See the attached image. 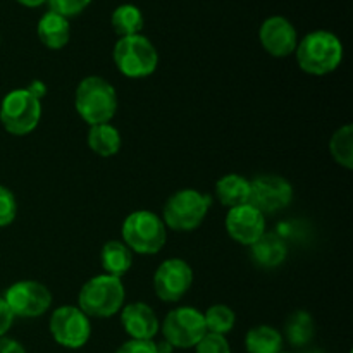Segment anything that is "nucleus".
<instances>
[{
  "label": "nucleus",
  "instance_id": "nucleus-20",
  "mask_svg": "<svg viewBox=\"0 0 353 353\" xmlns=\"http://www.w3.org/2000/svg\"><path fill=\"white\" fill-rule=\"evenodd\" d=\"M86 143L93 154L100 155V157H112L121 150L123 140H121L119 130L110 123H105L90 126Z\"/></svg>",
  "mask_w": 353,
  "mask_h": 353
},
{
  "label": "nucleus",
  "instance_id": "nucleus-3",
  "mask_svg": "<svg viewBox=\"0 0 353 353\" xmlns=\"http://www.w3.org/2000/svg\"><path fill=\"white\" fill-rule=\"evenodd\" d=\"M126 290L121 278L109 274H99L88 279L79 290L78 307L88 317L107 319L124 307Z\"/></svg>",
  "mask_w": 353,
  "mask_h": 353
},
{
  "label": "nucleus",
  "instance_id": "nucleus-31",
  "mask_svg": "<svg viewBox=\"0 0 353 353\" xmlns=\"http://www.w3.org/2000/svg\"><path fill=\"white\" fill-rule=\"evenodd\" d=\"M0 353H26L23 345L12 338L0 336Z\"/></svg>",
  "mask_w": 353,
  "mask_h": 353
},
{
  "label": "nucleus",
  "instance_id": "nucleus-16",
  "mask_svg": "<svg viewBox=\"0 0 353 353\" xmlns=\"http://www.w3.org/2000/svg\"><path fill=\"white\" fill-rule=\"evenodd\" d=\"M286 241L276 233H264L254 245H250V259L262 269H276L286 261Z\"/></svg>",
  "mask_w": 353,
  "mask_h": 353
},
{
  "label": "nucleus",
  "instance_id": "nucleus-1",
  "mask_svg": "<svg viewBox=\"0 0 353 353\" xmlns=\"http://www.w3.org/2000/svg\"><path fill=\"white\" fill-rule=\"evenodd\" d=\"M295 55L303 72L324 76L340 68L343 61V43L331 31L317 30L299 41Z\"/></svg>",
  "mask_w": 353,
  "mask_h": 353
},
{
  "label": "nucleus",
  "instance_id": "nucleus-21",
  "mask_svg": "<svg viewBox=\"0 0 353 353\" xmlns=\"http://www.w3.org/2000/svg\"><path fill=\"white\" fill-rule=\"evenodd\" d=\"M245 348L248 353H281L283 334L276 327L261 324L248 330L245 336Z\"/></svg>",
  "mask_w": 353,
  "mask_h": 353
},
{
  "label": "nucleus",
  "instance_id": "nucleus-27",
  "mask_svg": "<svg viewBox=\"0 0 353 353\" xmlns=\"http://www.w3.org/2000/svg\"><path fill=\"white\" fill-rule=\"evenodd\" d=\"M195 353H231V347L226 336L207 333L199 343L195 345Z\"/></svg>",
  "mask_w": 353,
  "mask_h": 353
},
{
  "label": "nucleus",
  "instance_id": "nucleus-10",
  "mask_svg": "<svg viewBox=\"0 0 353 353\" xmlns=\"http://www.w3.org/2000/svg\"><path fill=\"white\" fill-rule=\"evenodd\" d=\"M3 300L9 305L14 317H23V319H34L40 317L50 309L52 293L50 290L40 281H17L7 288Z\"/></svg>",
  "mask_w": 353,
  "mask_h": 353
},
{
  "label": "nucleus",
  "instance_id": "nucleus-29",
  "mask_svg": "<svg viewBox=\"0 0 353 353\" xmlns=\"http://www.w3.org/2000/svg\"><path fill=\"white\" fill-rule=\"evenodd\" d=\"M116 353H159L154 340H130L121 345Z\"/></svg>",
  "mask_w": 353,
  "mask_h": 353
},
{
  "label": "nucleus",
  "instance_id": "nucleus-32",
  "mask_svg": "<svg viewBox=\"0 0 353 353\" xmlns=\"http://www.w3.org/2000/svg\"><path fill=\"white\" fill-rule=\"evenodd\" d=\"M26 90L31 93V95L37 97L38 100H41L45 97V93H47V85H45L43 81H40V79H33L31 85L26 86Z\"/></svg>",
  "mask_w": 353,
  "mask_h": 353
},
{
  "label": "nucleus",
  "instance_id": "nucleus-5",
  "mask_svg": "<svg viewBox=\"0 0 353 353\" xmlns=\"http://www.w3.org/2000/svg\"><path fill=\"white\" fill-rule=\"evenodd\" d=\"M212 199L195 188H185L172 193L164 203L162 221L165 228L186 233L193 231L205 221Z\"/></svg>",
  "mask_w": 353,
  "mask_h": 353
},
{
  "label": "nucleus",
  "instance_id": "nucleus-11",
  "mask_svg": "<svg viewBox=\"0 0 353 353\" xmlns=\"http://www.w3.org/2000/svg\"><path fill=\"white\" fill-rule=\"evenodd\" d=\"M293 200V186L278 174H261L250 181L248 203L262 214H278L290 207Z\"/></svg>",
  "mask_w": 353,
  "mask_h": 353
},
{
  "label": "nucleus",
  "instance_id": "nucleus-19",
  "mask_svg": "<svg viewBox=\"0 0 353 353\" xmlns=\"http://www.w3.org/2000/svg\"><path fill=\"white\" fill-rule=\"evenodd\" d=\"M100 264L105 274L123 278L133 268V252L123 241L110 240L100 250Z\"/></svg>",
  "mask_w": 353,
  "mask_h": 353
},
{
  "label": "nucleus",
  "instance_id": "nucleus-25",
  "mask_svg": "<svg viewBox=\"0 0 353 353\" xmlns=\"http://www.w3.org/2000/svg\"><path fill=\"white\" fill-rule=\"evenodd\" d=\"M203 321H205L207 333L226 336L228 333L233 331L234 324H236V316H234V310L228 305L216 303L203 312Z\"/></svg>",
  "mask_w": 353,
  "mask_h": 353
},
{
  "label": "nucleus",
  "instance_id": "nucleus-15",
  "mask_svg": "<svg viewBox=\"0 0 353 353\" xmlns=\"http://www.w3.org/2000/svg\"><path fill=\"white\" fill-rule=\"evenodd\" d=\"M121 326L131 340H154L161 330L155 310L143 302L128 303L121 309Z\"/></svg>",
  "mask_w": 353,
  "mask_h": 353
},
{
  "label": "nucleus",
  "instance_id": "nucleus-7",
  "mask_svg": "<svg viewBox=\"0 0 353 353\" xmlns=\"http://www.w3.org/2000/svg\"><path fill=\"white\" fill-rule=\"evenodd\" d=\"M41 119V100L26 88H16L7 93L0 103V123L7 133L24 137L37 130Z\"/></svg>",
  "mask_w": 353,
  "mask_h": 353
},
{
  "label": "nucleus",
  "instance_id": "nucleus-33",
  "mask_svg": "<svg viewBox=\"0 0 353 353\" xmlns=\"http://www.w3.org/2000/svg\"><path fill=\"white\" fill-rule=\"evenodd\" d=\"M17 2H19L21 6H24V7H31V9H33V7H40V6H43V3L47 2V0H17Z\"/></svg>",
  "mask_w": 353,
  "mask_h": 353
},
{
  "label": "nucleus",
  "instance_id": "nucleus-24",
  "mask_svg": "<svg viewBox=\"0 0 353 353\" xmlns=\"http://www.w3.org/2000/svg\"><path fill=\"white\" fill-rule=\"evenodd\" d=\"M330 150L334 161L345 169H353V126L345 124L334 131L330 140Z\"/></svg>",
  "mask_w": 353,
  "mask_h": 353
},
{
  "label": "nucleus",
  "instance_id": "nucleus-8",
  "mask_svg": "<svg viewBox=\"0 0 353 353\" xmlns=\"http://www.w3.org/2000/svg\"><path fill=\"white\" fill-rule=\"evenodd\" d=\"M205 334L203 314L195 307H176L162 323V336L172 348H195Z\"/></svg>",
  "mask_w": 353,
  "mask_h": 353
},
{
  "label": "nucleus",
  "instance_id": "nucleus-14",
  "mask_svg": "<svg viewBox=\"0 0 353 353\" xmlns=\"http://www.w3.org/2000/svg\"><path fill=\"white\" fill-rule=\"evenodd\" d=\"M259 38L268 54L272 57H288L295 54L299 34L295 26L283 16H271L262 23Z\"/></svg>",
  "mask_w": 353,
  "mask_h": 353
},
{
  "label": "nucleus",
  "instance_id": "nucleus-17",
  "mask_svg": "<svg viewBox=\"0 0 353 353\" xmlns=\"http://www.w3.org/2000/svg\"><path fill=\"white\" fill-rule=\"evenodd\" d=\"M37 33L45 47L50 48V50H61L68 45L69 38H71L69 19L61 14L48 10L38 21Z\"/></svg>",
  "mask_w": 353,
  "mask_h": 353
},
{
  "label": "nucleus",
  "instance_id": "nucleus-22",
  "mask_svg": "<svg viewBox=\"0 0 353 353\" xmlns=\"http://www.w3.org/2000/svg\"><path fill=\"white\" fill-rule=\"evenodd\" d=\"M314 334H316V323L307 310H295L286 319L285 336L292 347H305L312 341Z\"/></svg>",
  "mask_w": 353,
  "mask_h": 353
},
{
  "label": "nucleus",
  "instance_id": "nucleus-23",
  "mask_svg": "<svg viewBox=\"0 0 353 353\" xmlns=\"http://www.w3.org/2000/svg\"><path fill=\"white\" fill-rule=\"evenodd\" d=\"M110 24L112 30L119 38L133 37V34H140L143 30L145 19L141 10L133 3H123L117 9H114L112 17H110Z\"/></svg>",
  "mask_w": 353,
  "mask_h": 353
},
{
  "label": "nucleus",
  "instance_id": "nucleus-28",
  "mask_svg": "<svg viewBox=\"0 0 353 353\" xmlns=\"http://www.w3.org/2000/svg\"><path fill=\"white\" fill-rule=\"evenodd\" d=\"M52 12H57L64 17H72L81 14L92 0H47Z\"/></svg>",
  "mask_w": 353,
  "mask_h": 353
},
{
  "label": "nucleus",
  "instance_id": "nucleus-6",
  "mask_svg": "<svg viewBox=\"0 0 353 353\" xmlns=\"http://www.w3.org/2000/svg\"><path fill=\"white\" fill-rule=\"evenodd\" d=\"M112 59L117 71L131 79L147 78L159 65L157 48L143 34L119 38L114 45Z\"/></svg>",
  "mask_w": 353,
  "mask_h": 353
},
{
  "label": "nucleus",
  "instance_id": "nucleus-35",
  "mask_svg": "<svg viewBox=\"0 0 353 353\" xmlns=\"http://www.w3.org/2000/svg\"><path fill=\"white\" fill-rule=\"evenodd\" d=\"M281 353H286V352H281Z\"/></svg>",
  "mask_w": 353,
  "mask_h": 353
},
{
  "label": "nucleus",
  "instance_id": "nucleus-30",
  "mask_svg": "<svg viewBox=\"0 0 353 353\" xmlns=\"http://www.w3.org/2000/svg\"><path fill=\"white\" fill-rule=\"evenodd\" d=\"M14 319H16V317L10 312L9 305L6 303L3 296H0V336H6V333L10 330V326H12Z\"/></svg>",
  "mask_w": 353,
  "mask_h": 353
},
{
  "label": "nucleus",
  "instance_id": "nucleus-2",
  "mask_svg": "<svg viewBox=\"0 0 353 353\" xmlns=\"http://www.w3.org/2000/svg\"><path fill=\"white\" fill-rule=\"evenodd\" d=\"M116 88L102 76H86L79 81L74 93V109L88 126L105 124L117 112Z\"/></svg>",
  "mask_w": 353,
  "mask_h": 353
},
{
  "label": "nucleus",
  "instance_id": "nucleus-34",
  "mask_svg": "<svg viewBox=\"0 0 353 353\" xmlns=\"http://www.w3.org/2000/svg\"><path fill=\"white\" fill-rule=\"evenodd\" d=\"M155 345H157V352L159 353H171L172 350H174V348H172L171 345H169L165 340H162L161 343H155Z\"/></svg>",
  "mask_w": 353,
  "mask_h": 353
},
{
  "label": "nucleus",
  "instance_id": "nucleus-12",
  "mask_svg": "<svg viewBox=\"0 0 353 353\" xmlns=\"http://www.w3.org/2000/svg\"><path fill=\"white\" fill-rule=\"evenodd\" d=\"M193 285V269L183 259H168L154 274V292L165 303L179 302Z\"/></svg>",
  "mask_w": 353,
  "mask_h": 353
},
{
  "label": "nucleus",
  "instance_id": "nucleus-26",
  "mask_svg": "<svg viewBox=\"0 0 353 353\" xmlns=\"http://www.w3.org/2000/svg\"><path fill=\"white\" fill-rule=\"evenodd\" d=\"M17 216V200L9 188L0 185V228L14 223Z\"/></svg>",
  "mask_w": 353,
  "mask_h": 353
},
{
  "label": "nucleus",
  "instance_id": "nucleus-9",
  "mask_svg": "<svg viewBox=\"0 0 353 353\" xmlns=\"http://www.w3.org/2000/svg\"><path fill=\"white\" fill-rule=\"evenodd\" d=\"M48 330L55 343L64 348H71V350L85 347L92 336L90 317L76 305H64L55 309L50 316Z\"/></svg>",
  "mask_w": 353,
  "mask_h": 353
},
{
  "label": "nucleus",
  "instance_id": "nucleus-13",
  "mask_svg": "<svg viewBox=\"0 0 353 353\" xmlns=\"http://www.w3.org/2000/svg\"><path fill=\"white\" fill-rule=\"evenodd\" d=\"M224 226L236 243L250 247L265 233V216L254 205L245 203L228 209Z\"/></svg>",
  "mask_w": 353,
  "mask_h": 353
},
{
  "label": "nucleus",
  "instance_id": "nucleus-18",
  "mask_svg": "<svg viewBox=\"0 0 353 353\" xmlns=\"http://www.w3.org/2000/svg\"><path fill=\"white\" fill-rule=\"evenodd\" d=\"M216 196L221 205L228 209L245 205L250 200V179L236 172H230L216 183Z\"/></svg>",
  "mask_w": 353,
  "mask_h": 353
},
{
  "label": "nucleus",
  "instance_id": "nucleus-4",
  "mask_svg": "<svg viewBox=\"0 0 353 353\" xmlns=\"http://www.w3.org/2000/svg\"><path fill=\"white\" fill-rule=\"evenodd\" d=\"M123 243L140 255H155L168 241V228L161 216L152 210H134L124 219Z\"/></svg>",
  "mask_w": 353,
  "mask_h": 353
}]
</instances>
